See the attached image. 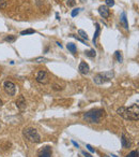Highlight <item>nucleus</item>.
<instances>
[{
    "instance_id": "obj_29",
    "label": "nucleus",
    "mask_w": 139,
    "mask_h": 157,
    "mask_svg": "<svg viewBox=\"0 0 139 157\" xmlns=\"http://www.w3.org/2000/svg\"><path fill=\"white\" fill-rule=\"evenodd\" d=\"M72 143H73V144H74L75 146H76V147H79V145H78V143H76L75 141H72Z\"/></svg>"
},
{
    "instance_id": "obj_4",
    "label": "nucleus",
    "mask_w": 139,
    "mask_h": 157,
    "mask_svg": "<svg viewBox=\"0 0 139 157\" xmlns=\"http://www.w3.org/2000/svg\"><path fill=\"white\" fill-rule=\"evenodd\" d=\"M24 136L28 139L29 141L33 143H40L41 142V136L38 132V130L34 128H25L24 129Z\"/></svg>"
},
{
    "instance_id": "obj_3",
    "label": "nucleus",
    "mask_w": 139,
    "mask_h": 157,
    "mask_svg": "<svg viewBox=\"0 0 139 157\" xmlns=\"http://www.w3.org/2000/svg\"><path fill=\"white\" fill-rule=\"evenodd\" d=\"M115 76V73L113 71H105V72H101V73H97L95 76H94V83L97 84V85H103L105 83L111 81V78Z\"/></svg>"
},
{
    "instance_id": "obj_6",
    "label": "nucleus",
    "mask_w": 139,
    "mask_h": 157,
    "mask_svg": "<svg viewBox=\"0 0 139 157\" xmlns=\"http://www.w3.org/2000/svg\"><path fill=\"white\" fill-rule=\"evenodd\" d=\"M35 80L36 82L41 83V84H47L49 82V78H48V74H47L46 71L44 70H40L36 75H35Z\"/></svg>"
},
{
    "instance_id": "obj_30",
    "label": "nucleus",
    "mask_w": 139,
    "mask_h": 157,
    "mask_svg": "<svg viewBox=\"0 0 139 157\" xmlns=\"http://www.w3.org/2000/svg\"><path fill=\"white\" fill-rule=\"evenodd\" d=\"M2 104H3V102H2V100H1V99H0V108H1V106H2Z\"/></svg>"
},
{
    "instance_id": "obj_20",
    "label": "nucleus",
    "mask_w": 139,
    "mask_h": 157,
    "mask_svg": "<svg viewBox=\"0 0 139 157\" xmlns=\"http://www.w3.org/2000/svg\"><path fill=\"white\" fill-rule=\"evenodd\" d=\"M15 40H16L15 35H8V37L4 38V41H7V42H14Z\"/></svg>"
},
{
    "instance_id": "obj_32",
    "label": "nucleus",
    "mask_w": 139,
    "mask_h": 157,
    "mask_svg": "<svg viewBox=\"0 0 139 157\" xmlns=\"http://www.w3.org/2000/svg\"><path fill=\"white\" fill-rule=\"evenodd\" d=\"M102 157H109V156H107V155H103Z\"/></svg>"
},
{
    "instance_id": "obj_33",
    "label": "nucleus",
    "mask_w": 139,
    "mask_h": 157,
    "mask_svg": "<svg viewBox=\"0 0 139 157\" xmlns=\"http://www.w3.org/2000/svg\"><path fill=\"white\" fill-rule=\"evenodd\" d=\"M112 157H118V156H116V155H111Z\"/></svg>"
},
{
    "instance_id": "obj_31",
    "label": "nucleus",
    "mask_w": 139,
    "mask_h": 157,
    "mask_svg": "<svg viewBox=\"0 0 139 157\" xmlns=\"http://www.w3.org/2000/svg\"><path fill=\"white\" fill-rule=\"evenodd\" d=\"M81 2H86V1H87V0H80Z\"/></svg>"
},
{
    "instance_id": "obj_15",
    "label": "nucleus",
    "mask_w": 139,
    "mask_h": 157,
    "mask_svg": "<svg viewBox=\"0 0 139 157\" xmlns=\"http://www.w3.org/2000/svg\"><path fill=\"white\" fill-rule=\"evenodd\" d=\"M115 56H116L118 63H122V61H123V56H122V52L121 51L115 52Z\"/></svg>"
},
{
    "instance_id": "obj_12",
    "label": "nucleus",
    "mask_w": 139,
    "mask_h": 157,
    "mask_svg": "<svg viewBox=\"0 0 139 157\" xmlns=\"http://www.w3.org/2000/svg\"><path fill=\"white\" fill-rule=\"evenodd\" d=\"M120 20H121V24L123 25V27L128 30V17H126V13H125V12H122V13H121Z\"/></svg>"
},
{
    "instance_id": "obj_16",
    "label": "nucleus",
    "mask_w": 139,
    "mask_h": 157,
    "mask_svg": "<svg viewBox=\"0 0 139 157\" xmlns=\"http://www.w3.org/2000/svg\"><path fill=\"white\" fill-rule=\"evenodd\" d=\"M85 54L88 56V57L93 58V57H95V56H96V52L94 51V50H90V51H86Z\"/></svg>"
},
{
    "instance_id": "obj_23",
    "label": "nucleus",
    "mask_w": 139,
    "mask_h": 157,
    "mask_svg": "<svg viewBox=\"0 0 139 157\" xmlns=\"http://www.w3.org/2000/svg\"><path fill=\"white\" fill-rule=\"evenodd\" d=\"M81 9H74L73 11H72V13H71V15L73 16V17H75L76 15H78V13H79V11H80Z\"/></svg>"
},
{
    "instance_id": "obj_27",
    "label": "nucleus",
    "mask_w": 139,
    "mask_h": 157,
    "mask_svg": "<svg viewBox=\"0 0 139 157\" xmlns=\"http://www.w3.org/2000/svg\"><path fill=\"white\" fill-rule=\"evenodd\" d=\"M54 89H56V90L62 89V87H59L58 85H56V84H55V85H54Z\"/></svg>"
},
{
    "instance_id": "obj_13",
    "label": "nucleus",
    "mask_w": 139,
    "mask_h": 157,
    "mask_svg": "<svg viewBox=\"0 0 139 157\" xmlns=\"http://www.w3.org/2000/svg\"><path fill=\"white\" fill-rule=\"evenodd\" d=\"M101 32V27L99 24H95V33H94V35H93V39H92V42L93 44H96V40H97V37H99V35H100Z\"/></svg>"
},
{
    "instance_id": "obj_2",
    "label": "nucleus",
    "mask_w": 139,
    "mask_h": 157,
    "mask_svg": "<svg viewBox=\"0 0 139 157\" xmlns=\"http://www.w3.org/2000/svg\"><path fill=\"white\" fill-rule=\"evenodd\" d=\"M105 116V111L103 109H93L84 114V119L88 123L99 124Z\"/></svg>"
},
{
    "instance_id": "obj_8",
    "label": "nucleus",
    "mask_w": 139,
    "mask_h": 157,
    "mask_svg": "<svg viewBox=\"0 0 139 157\" xmlns=\"http://www.w3.org/2000/svg\"><path fill=\"white\" fill-rule=\"evenodd\" d=\"M78 70H79V72H80L81 74H88L90 71V67L89 65L86 63V61H81L80 63H79V67H78Z\"/></svg>"
},
{
    "instance_id": "obj_24",
    "label": "nucleus",
    "mask_w": 139,
    "mask_h": 157,
    "mask_svg": "<svg viewBox=\"0 0 139 157\" xmlns=\"http://www.w3.org/2000/svg\"><path fill=\"white\" fill-rule=\"evenodd\" d=\"M7 7V0H0V9H4Z\"/></svg>"
},
{
    "instance_id": "obj_14",
    "label": "nucleus",
    "mask_w": 139,
    "mask_h": 157,
    "mask_svg": "<svg viewBox=\"0 0 139 157\" xmlns=\"http://www.w3.org/2000/svg\"><path fill=\"white\" fill-rule=\"evenodd\" d=\"M66 47H67V50H69L72 54H76V52H77V47H76V45L74 43H69L67 45H66Z\"/></svg>"
},
{
    "instance_id": "obj_5",
    "label": "nucleus",
    "mask_w": 139,
    "mask_h": 157,
    "mask_svg": "<svg viewBox=\"0 0 139 157\" xmlns=\"http://www.w3.org/2000/svg\"><path fill=\"white\" fill-rule=\"evenodd\" d=\"M3 88H4V91L9 95V96H14L16 93V86L15 84L11 81H5L3 83Z\"/></svg>"
},
{
    "instance_id": "obj_1",
    "label": "nucleus",
    "mask_w": 139,
    "mask_h": 157,
    "mask_svg": "<svg viewBox=\"0 0 139 157\" xmlns=\"http://www.w3.org/2000/svg\"><path fill=\"white\" fill-rule=\"evenodd\" d=\"M117 113L128 121H138L139 119V104H133L128 108H119Z\"/></svg>"
},
{
    "instance_id": "obj_18",
    "label": "nucleus",
    "mask_w": 139,
    "mask_h": 157,
    "mask_svg": "<svg viewBox=\"0 0 139 157\" xmlns=\"http://www.w3.org/2000/svg\"><path fill=\"white\" fill-rule=\"evenodd\" d=\"M32 33H35V30H33V29H26V30H23V31L20 32V35H32Z\"/></svg>"
},
{
    "instance_id": "obj_19",
    "label": "nucleus",
    "mask_w": 139,
    "mask_h": 157,
    "mask_svg": "<svg viewBox=\"0 0 139 157\" xmlns=\"http://www.w3.org/2000/svg\"><path fill=\"white\" fill-rule=\"evenodd\" d=\"M126 157H139V151H132L126 155Z\"/></svg>"
},
{
    "instance_id": "obj_10",
    "label": "nucleus",
    "mask_w": 139,
    "mask_h": 157,
    "mask_svg": "<svg viewBox=\"0 0 139 157\" xmlns=\"http://www.w3.org/2000/svg\"><path fill=\"white\" fill-rule=\"evenodd\" d=\"M39 157H51V147L50 146L43 147L39 153Z\"/></svg>"
},
{
    "instance_id": "obj_11",
    "label": "nucleus",
    "mask_w": 139,
    "mask_h": 157,
    "mask_svg": "<svg viewBox=\"0 0 139 157\" xmlns=\"http://www.w3.org/2000/svg\"><path fill=\"white\" fill-rule=\"evenodd\" d=\"M121 143H122V147L124 149H128L130 146H131V141H130V139H128L125 134H122V137H121Z\"/></svg>"
},
{
    "instance_id": "obj_25",
    "label": "nucleus",
    "mask_w": 139,
    "mask_h": 157,
    "mask_svg": "<svg viewBox=\"0 0 139 157\" xmlns=\"http://www.w3.org/2000/svg\"><path fill=\"white\" fill-rule=\"evenodd\" d=\"M66 4H67L69 7H74V5L76 4V1H75V0H67Z\"/></svg>"
},
{
    "instance_id": "obj_22",
    "label": "nucleus",
    "mask_w": 139,
    "mask_h": 157,
    "mask_svg": "<svg viewBox=\"0 0 139 157\" xmlns=\"http://www.w3.org/2000/svg\"><path fill=\"white\" fill-rule=\"evenodd\" d=\"M105 2H106V5H107V7H110V8L115 5V1H113V0H105Z\"/></svg>"
},
{
    "instance_id": "obj_17",
    "label": "nucleus",
    "mask_w": 139,
    "mask_h": 157,
    "mask_svg": "<svg viewBox=\"0 0 139 157\" xmlns=\"http://www.w3.org/2000/svg\"><path fill=\"white\" fill-rule=\"evenodd\" d=\"M78 35H80V37L82 38V39H85L86 41L88 40V35H87V32L84 31L82 29H79V30H78Z\"/></svg>"
},
{
    "instance_id": "obj_9",
    "label": "nucleus",
    "mask_w": 139,
    "mask_h": 157,
    "mask_svg": "<svg viewBox=\"0 0 139 157\" xmlns=\"http://www.w3.org/2000/svg\"><path fill=\"white\" fill-rule=\"evenodd\" d=\"M16 106L20 109V111H24L26 109V100L24 98V96H20L17 100H16Z\"/></svg>"
},
{
    "instance_id": "obj_7",
    "label": "nucleus",
    "mask_w": 139,
    "mask_h": 157,
    "mask_svg": "<svg viewBox=\"0 0 139 157\" xmlns=\"http://www.w3.org/2000/svg\"><path fill=\"white\" fill-rule=\"evenodd\" d=\"M99 13L103 18H108L109 15H110V11H109L107 5H101L99 8Z\"/></svg>"
},
{
    "instance_id": "obj_26",
    "label": "nucleus",
    "mask_w": 139,
    "mask_h": 157,
    "mask_svg": "<svg viewBox=\"0 0 139 157\" xmlns=\"http://www.w3.org/2000/svg\"><path fill=\"white\" fill-rule=\"evenodd\" d=\"M87 149H89V151L91 152V153H94V152H95V149H93V147H92L91 145H90V144H87Z\"/></svg>"
},
{
    "instance_id": "obj_21",
    "label": "nucleus",
    "mask_w": 139,
    "mask_h": 157,
    "mask_svg": "<svg viewBox=\"0 0 139 157\" xmlns=\"http://www.w3.org/2000/svg\"><path fill=\"white\" fill-rule=\"evenodd\" d=\"M48 59L45 58V57H36L34 58V61L35 63H44V61H47Z\"/></svg>"
},
{
    "instance_id": "obj_28",
    "label": "nucleus",
    "mask_w": 139,
    "mask_h": 157,
    "mask_svg": "<svg viewBox=\"0 0 139 157\" xmlns=\"http://www.w3.org/2000/svg\"><path fill=\"white\" fill-rule=\"evenodd\" d=\"M82 154H84V155H85V157H92V156H91V155H90L89 153H86L85 151H84V152H82Z\"/></svg>"
}]
</instances>
